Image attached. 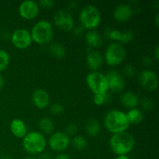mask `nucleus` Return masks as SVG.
Masks as SVG:
<instances>
[{"label":"nucleus","instance_id":"nucleus-1","mask_svg":"<svg viewBox=\"0 0 159 159\" xmlns=\"http://www.w3.org/2000/svg\"><path fill=\"white\" fill-rule=\"evenodd\" d=\"M103 123L106 129L113 134L126 131L130 127L126 113L118 110L107 112L104 116Z\"/></svg>","mask_w":159,"mask_h":159},{"label":"nucleus","instance_id":"nucleus-2","mask_svg":"<svg viewBox=\"0 0 159 159\" xmlns=\"http://www.w3.org/2000/svg\"><path fill=\"white\" fill-rule=\"evenodd\" d=\"M110 146L116 155H127L135 147V138L127 131L114 134L110 139Z\"/></svg>","mask_w":159,"mask_h":159},{"label":"nucleus","instance_id":"nucleus-3","mask_svg":"<svg viewBox=\"0 0 159 159\" xmlns=\"http://www.w3.org/2000/svg\"><path fill=\"white\" fill-rule=\"evenodd\" d=\"M48 141L42 133L38 131H31L27 133L23 138V149L28 154L32 155H40L46 149Z\"/></svg>","mask_w":159,"mask_h":159},{"label":"nucleus","instance_id":"nucleus-4","mask_svg":"<svg viewBox=\"0 0 159 159\" xmlns=\"http://www.w3.org/2000/svg\"><path fill=\"white\" fill-rule=\"evenodd\" d=\"M30 32L33 41L40 45L49 43L54 37L52 25L47 20H40L36 23Z\"/></svg>","mask_w":159,"mask_h":159},{"label":"nucleus","instance_id":"nucleus-5","mask_svg":"<svg viewBox=\"0 0 159 159\" xmlns=\"http://www.w3.org/2000/svg\"><path fill=\"white\" fill-rule=\"evenodd\" d=\"M79 21L83 28L89 30L96 29L101 22L100 11L93 5H87L79 12Z\"/></svg>","mask_w":159,"mask_h":159},{"label":"nucleus","instance_id":"nucleus-6","mask_svg":"<svg viewBox=\"0 0 159 159\" xmlns=\"http://www.w3.org/2000/svg\"><path fill=\"white\" fill-rule=\"evenodd\" d=\"M126 49L119 42H113L107 48L104 59L110 66H117L120 65L126 57Z\"/></svg>","mask_w":159,"mask_h":159},{"label":"nucleus","instance_id":"nucleus-7","mask_svg":"<svg viewBox=\"0 0 159 159\" xmlns=\"http://www.w3.org/2000/svg\"><path fill=\"white\" fill-rule=\"evenodd\" d=\"M86 84L94 95L103 94L109 90L106 75L100 71L89 73L86 76Z\"/></svg>","mask_w":159,"mask_h":159},{"label":"nucleus","instance_id":"nucleus-8","mask_svg":"<svg viewBox=\"0 0 159 159\" xmlns=\"http://www.w3.org/2000/svg\"><path fill=\"white\" fill-rule=\"evenodd\" d=\"M54 25L61 30L69 32L74 29V19L71 12L65 9L57 10L53 17Z\"/></svg>","mask_w":159,"mask_h":159},{"label":"nucleus","instance_id":"nucleus-9","mask_svg":"<svg viewBox=\"0 0 159 159\" xmlns=\"http://www.w3.org/2000/svg\"><path fill=\"white\" fill-rule=\"evenodd\" d=\"M71 143L70 138L65 132H54L48 139L49 147L53 151L57 152H62L66 150Z\"/></svg>","mask_w":159,"mask_h":159},{"label":"nucleus","instance_id":"nucleus-10","mask_svg":"<svg viewBox=\"0 0 159 159\" xmlns=\"http://www.w3.org/2000/svg\"><path fill=\"white\" fill-rule=\"evenodd\" d=\"M10 38L12 44L19 49H26L30 46L33 41L30 32L24 28H19L14 30Z\"/></svg>","mask_w":159,"mask_h":159},{"label":"nucleus","instance_id":"nucleus-11","mask_svg":"<svg viewBox=\"0 0 159 159\" xmlns=\"http://www.w3.org/2000/svg\"><path fill=\"white\" fill-rule=\"evenodd\" d=\"M138 82L144 89L154 91L158 86V75L152 70H143L138 75Z\"/></svg>","mask_w":159,"mask_h":159},{"label":"nucleus","instance_id":"nucleus-12","mask_svg":"<svg viewBox=\"0 0 159 159\" xmlns=\"http://www.w3.org/2000/svg\"><path fill=\"white\" fill-rule=\"evenodd\" d=\"M106 78L108 83V89L113 93H120L125 88V79L119 71L110 70L106 75Z\"/></svg>","mask_w":159,"mask_h":159},{"label":"nucleus","instance_id":"nucleus-13","mask_svg":"<svg viewBox=\"0 0 159 159\" xmlns=\"http://www.w3.org/2000/svg\"><path fill=\"white\" fill-rule=\"evenodd\" d=\"M40 6L38 3L32 0H26L20 3L19 6V13L25 20H33L38 15Z\"/></svg>","mask_w":159,"mask_h":159},{"label":"nucleus","instance_id":"nucleus-14","mask_svg":"<svg viewBox=\"0 0 159 159\" xmlns=\"http://www.w3.org/2000/svg\"><path fill=\"white\" fill-rule=\"evenodd\" d=\"M134 11L132 6L127 3H120L115 8L113 11V18L118 22H126L133 16Z\"/></svg>","mask_w":159,"mask_h":159},{"label":"nucleus","instance_id":"nucleus-15","mask_svg":"<svg viewBox=\"0 0 159 159\" xmlns=\"http://www.w3.org/2000/svg\"><path fill=\"white\" fill-rule=\"evenodd\" d=\"M32 101L36 107L42 110L49 106L50 96L46 90L37 89L32 94Z\"/></svg>","mask_w":159,"mask_h":159},{"label":"nucleus","instance_id":"nucleus-16","mask_svg":"<svg viewBox=\"0 0 159 159\" xmlns=\"http://www.w3.org/2000/svg\"><path fill=\"white\" fill-rule=\"evenodd\" d=\"M86 63L92 71H99L103 65V57L97 51H92L87 54Z\"/></svg>","mask_w":159,"mask_h":159},{"label":"nucleus","instance_id":"nucleus-17","mask_svg":"<svg viewBox=\"0 0 159 159\" xmlns=\"http://www.w3.org/2000/svg\"><path fill=\"white\" fill-rule=\"evenodd\" d=\"M10 131L12 134L17 138H22L23 139L26 134H27V127L24 121L19 118L13 119L9 124Z\"/></svg>","mask_w":159,"mask_h":159},{"label":"nucleus","instance_id":"nucleus-18","mask_svg":"<svg viewBox=\"0 0 159 159\" xmlns=\"http://www.w3.org/2000/svg\"><path fill=\"white\" fill-rule=\"evenodd\" d=\"M120 99L121 103L129 110L137 108V107L140 103V99L138 95L131 91H127L123 93Z\"/></svg>","mask_w":159,"mask_h":159},{"label":"nucleus","instance_id":"nucleus-19","mask_svg":"<svg viewBox=\"0 0 159 159\" xmlns=\"http://www.w3.org/2000/svg\"><path fill=\"white\" fill-rule=\"evenodd\" d=\"M85 41L92 48H99L103 43V38L99 32L95 30H89L85 36Z\"/></svg>","mask_w":159,"mask_h":159},{"label":"nucleus","instance_id":"nucleus-20","mask_svg":"<svg viewBox=\"0 0 159 159\" xmlns=\"http://www.w3.org/2000/svg\"><path fill=\"white\" fill-rule=\"evenodd\" d=\"M39 129L40 130V133L45 134H52L54 130V123L51 118L48 116H43L39 120L38 123Z\"/></svg>","mask_w":159,"mask_h":159},{"label":"nucleus","instance_id":"nucleus-21","mask_svg":"<svg viewBox=\"0 0 159 159\" xmlns=\"http://www.w3.org/2000/svg\"><path fill=\"white\" fill-rule=\"evenodd\" d=\"M126 116L128 120L129 124H135V125L142 122L143 119H144V114L141 111V110L138 108L129 110L127 113H126Z\"/></svg>","mask_w":159,"mask_h":159},{"label":"nucleus","instance_id":"nucleus-22","mask_svg":"<svg viewBox=\"0 0 159 159\" xmlns=\"http://www.w3.org/2000/svg\"><path fill=\"white\" fill-rule=\"evenodd\" d=\"M49 53L52 57L55 58L60 59L65 57L66 54V49L65 47L60 43L57 42H54L51 43L49 46Z\"/></svg>","mask_w":159,"mask_h":159},{"label":"nucleus","instance_id":"nucleus-23","mask_svg":"<svg viewBox=\"0 0 159 159\" xmlns=\"http://www.w3.org/2000/svg\"><path fill=\"white\" fill-rule=\"evenodd\" d=\"M100 129L101 127L99 121L94 118H90L85 123V130L89 136H97L100 132Z\"/></svg>","mask_w":159,"mask_h":159},{"label":"nucleus","instance_id":"nucleus-24","mask_svg":"<svg viewBox=\"0 0 159 159\" xmlns=\"http://www.w3.org/2000/svg\"><path fill=\"white\" fill-rule=\"evenodd\" d=\"M72 145L77 151H83L87 147V141L81 135H75L72 139Z\"/></svg>","mask_w":159,"mask_h":159},{"label":"nucleus","instance_id":"nucleus-25","mask_svg":"<svg viewBox=\"0 0 159 159\" xmlns=\"http://www.w3.org/2000/svg\"><path fill=\"white\" fill-rule=\"evenodd\" d=\"M111 95L107 92V93H103V94H96L94 95V98H93V101L94 103L96 106H102L103 104L107 103V102H110L111 99Z\"/></svg>","mask_w":159,"mask_h":159},{"label":"nucleus","instance_id":"nucleus-26","mask_svg":"<svg viewBox=\"0 0 159 159\" xmlns=\"http://www.w3.org/2000/svg\"><path fill=\"white\" fill-rule=\"evenodd\" d=\"M10 61V57L7 51L4 50H0V71L6 69Z\"/></svg>","mask_w":159,"mask_h":159},{"label":"nucleus","instance_id":"nucleus-27","mask_svg":"<svg viewBox=\"0 0 159 159\" xmlns=\"http://www.w3.org/2000/svg\"><path fill=\"white\" fill-rule=\"evenodd\" d=\"M134 37V34L130 30H127L123 31V32H121V36L120 38L119 43H120L121 44L129 43V42H130L133 40Z\"/></svg>","mask_w":159,"mask_h":159},{"label":"nucleus","instance_id":"nucleus-28","mask_svg":"<svg viewBox=\"0 0 159 159\" xmlns=\"http://www.w3.org/2000/svg\"><path fill=\"white\" fill-rule=\"evenodd\" d=\"M107 37L110 40H115L116 42H119L120 38L121 36V32L119 30L116 29H108L107 31Z\"/></svg>","mask_w":159,"mask_h":159},{"label":"nucleus","instance_id":"nucleus-29","mask_svg":"<svg viewBox=\"0 0 159 159\" xmlns=\"http://www.w3.org/2000/svg\"><path fill=\"white\" fill-rule=\"evenodd\" d=\"M64 111V107L62 104L56 102V103L52 104L50 107V112L54 115L61 114Z\"/></svg>","mask_w":159,"mask_h":159},{"label":"nucleus","instance_id":"nucleus-30","mask_svg":"<svg viewBox=\"0 0 159 159\" xmlns=\"http://www.w3.org/2000/svg\"><path fill=\"white\" fill-rule=\"evenodd\" d=\"M78 131V126L76 125L74 123H71L67 125V127H65V133L69 136H75L76 133Z\"/></svg>","mask_w":159,"mask_h":159},{"label":"nucleus","instance_id":"nucleus-31","mask_svg":"<svg viewBox=\"0 0 159 159\" xmlns=\"http://www.w3.org/2000/svg\"><path fill=\"white\" fill-rule=\"evenodd\" d=\"M141 105L142 107L145 110L148 111H150L153 109L154 107V102L152 100V99H149V98H144L141 101Z\"/></svg>","mask_w":159,"mask_h":159},{"label":"nucleus","instance_id":"nucleus-32","mask_svg":"<svg viewBox=\"0 0 159 159\" xmlns=\"http://www.w3.org/2000/svg\"><path fill=\"white\" fill-rule=\"evenodd\" d=\"M124 74L128 77H133L135 75V69L131 65H127L124 67Z\"/></svg>","mask_w":159,"mask_h":159},{"label":"nucleus","instance_id":"nucleus-33","mask_svg":"<svg viewBox=\"0 0 159 159\" xmlns=\"http://www.w3.org/2000/svg\"><path fill=\"white\" fill-rule=\"evenodd\" d=\"M54 1L53 0H40L39 1V6H41L42 8L44 9H51L54 6Z\"/></svg>","mask_w":159,"mask_h":159},{"label":"nucleus","instance_id":"nucleus-34","mask_svg":"<svg viewBox=\"0 0 159 159\" xmlns=\"http://www.w3.org/2000/svg\"><path fill=\"white\" fill-rule=\"evenodd\" d=\"M73 31V34H75V36L77 37H79L82 34H83V31H84V28L82 26H78V27L74 28L72 30Z\"/></svg>","mask_w":159,"mask_h":159},{"label":"nucleus","instance_id":"nucleus-35","mask_svg":"<svg viewBox=\"0 0 159 159\" xmlns=\"http://www.w3.org/2000/svg\"><path fill=\"white\" fill-rule=\"evenodd\" d=\"M142 63L144 64L145 66H149L152 64V60L150 57L148 56H144L142 58Z\"/></svg>","mask_w":159,"mask_h":159},{"label":"nucleus","instance_id":"nucleus-36","mask_svg":"<svg viewBox=\"0 0 159 159\" xmlns=\"http://www.w3.org/2000/svg\"><path fill=\"white\" fill-rule=\"evenodd\" d=\"M54 159H71V158H70V157L68 156L67 154L59 153L58 155H57L55 157H54Z\"/></svg>","mask_w":159,"mask_h":159},{"label":"nucleus","instance_id":"nucleus-37","mask_svg":"<svg viewBox=\"0 0 159 159\" xmlns=\"http://www.w3.org/2000/svg\"><path fill=\"white\" fill-rule=\"evenodd\" d=\"M154 57H155V59L156 61H158V60H159V46L158 45H157V46L155 47V50H154Z\"/></svg>","mask_w":159,"mask_h":159},{"label":"nucleus","instance_id":"nucleus-38","mask_svg":"<svg viewBox=\"0 0 159 159\" xmlns=\"http://www.w3.org/2000/svg\"><path fill=\"white\" fill-rule=\"evenodd\" d=\"M40 159H52L49 153H41L40 154Z\"/></svg>","mask_w":159,"mask_h":159},{"label":"nucleus","instance_id":"nucleus-39","mask_svg":"<svg viewBox=\"0 0 159 159\" xmlns=\"http://www.w3.org/2000/svg\"><path fill=\"white\" fill-rule=\"evenodd\" d=\"M4 85H5L4 78H3V76L0 74V90L4 87Z\"/></svg>","mask_w":159,"mask_h":159},{"label":"nucleus","instance_id":"nucleus-40","mask_svg":"<svg viewBox=\"0 0 159 159\" xmlns=\"http://www.w3.org/2000/svg\"><path fill=\"white\" fill-rule=\"evenodd\" d=\"M155 26L158 28L159 25V14L158 13H157L155 17Z\"/></svg>","mask_w":159,"mask_h":159},{"label":"nucleus","instance_id":"nucleus-41","mask_svg":"<svg viewBox=\"0 0 159 159\" xmlns=\"http://www.w3.org/2000/svg\"><path fill=\"white\" fill-rule=\"evenodd\" d=\"M115 159H130V158L127 155H117Z\"/></svg>","mask_w":159,"mask_h":159},{"label":"nucleus","instance_id":"nucleus-42","mask_svg":"<svg viewBox=\"0 0 159 159\" xmlns=\"http://www.w3.org/2000/svg\"><path fill=\"white\" fill-rule=\"evenodd\" d=\"M21 159H35L34 157H30V156H28V157H24V158H21Z\"/></svg>","mask_w":159,"mask_h":159},{"label":"nucleus","instance_id":"nucleus-43","mask_svg":"<svg viewBox=\"0 0 159 159\" xmlns=\"http://www.w3.org/2000/svg\"><path fill=\"white\" fill-rule=\"evenodd\" d=\"M0 159H1V155H0Z\"/></svg>","mask_w":159,"mask_h":159}]
</instances>
